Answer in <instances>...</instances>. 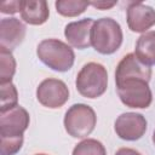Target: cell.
Segmentation results:
<instances>
[{
	"instance_id": "obj_8",
	"label": "cell",
	"mask_w": 155,
	"mask_h": 155,
	"mask_svg": "<svg viewBox=\"0 0 155 155\" xmlns=\"http://www.w3.org/2000/svg\"><path fill=\"white\" fill-rule=\"evenodd\" d=\"M29 122V113L21 105L0 113V137H22Z\"/></svg>"
},
{
	"instance_id": "obj_9",
	"label": "cell",
	"mask_w": 155,
	"mask_h": 155,
	"mask_svg": "<svg viewBox=\"0 0 155 155\" xmlns=\"http://www.w3.org/2000/svg\"><path fill=\"white\" fill-rule=\"evenodd\" d=\"M151 68L143 64L134 53H128L122 57V59L116 65L115 70V84H120L128 79H142L150 81L151 79Z\"/></svg>"
},
{
	"instance_id": "obj_23",
	"label": "cell",
	"mask_w": 155,
	"mask_h": 155,
	"mask_svg": "<svg viewBox=\"0 0 155 155\" xmlns=\"http://www.w3.org/2000/svg\"><path fill=\"white\" fill-rule=\"evenodd\" d=\"M153 143L155 145V130H154V133H153Z\"/></svg>"
},
{
	"instance_id": "obj_10",
	"label": "cell",
	"mask_w": 155,
	"mask_h": 155,
	"mask_svg": "<svg viewBox=\"0 0 155 155\" xmlns=\"http://www.w3.org/2000/svg\"><path fill=\"white\" fill-rule=\"evenodd\" d=\"M128 29L133 33H147L155 25V10L143 2H130L126 10Z\"/></svg>"
},
{
	"instance_id": "obj_22",
	"label": "cell",
	"mask_w": 155,
	"mask_h": 155,
	"mask_svg": "<svg viewBox=\"0 0 155 155\" xmlns=\"http://www.w3.org/2000/svg\"><path fill=\"white\" fill-rule=\"evenodd\" d=\"M115 155H142V154L132 148H120L115 153Z\"/></svg>"
},
{
	"instance_id": "obj_19",
	"label": "cell",
	"mask_w": 155,
	"mask_h": 155,
	"mask_svg": "<svg viewBox=\"0 0 155 155\" xmlns=\"http://www.w3.org/2000/svg\"><path fill=\"white\" fill-rule=\"evenodd\" d=\"M1 138V155H15L17 154L23 145V136L22 137H0Z\"/></svg>"
},
{
	"instance_id": "obj_2",
	"label": "cell",
	"mask_w": 155,
	"mask_h": 155,
	"mask_svg": "<svg viewBox=\"0 0 155 155\" xmlns=\"http://www.w3.org/2000/svg\"><path fill=\"white\" fill-rule=\"evenodd\" d=\"M124 40L121 25L110 17L94 21L91 30V46L101 54H113Z\"/></svg>"
},
{
	"instance_id": "obj_17",
	"label": "cell",
	"mask_w": 155,
	"mask_h": 155,
	"mask_svg": "<svg viewBox=\"0 0 155 155\" xmlns=\"http://www.w3.org/2000/svg\"><path fill=\"white\" fill-rule=\"evenodd\" d=\"M71 155H107V150L99 140L87 138L74 147Z\"/></svg>"
},
{
	"instance_id": "obj_14",
	"label": "cell",
	"mask_w": 155,
	"mask_h": 155,
	"mask_svg": "<svg viewBox=\"0 0 155 155\" xmlns=\"http://www.w3.org/2000/svg\"><path fill=\"white\" fill-rule=\"evenodd\" d=\"M134 54L145 65L155 64V30L147 31L138 38Z\"/></svg>"
},
{
	"instance_id": "obj_5",
	"label": "cell",
	"mask_w": 155,
	"mask_h": 155,
	"mask_svg": "<svg viewBox=\"0 0 155 155\" xmlns=\"http://www.w3.org/2000/svg\"><path fill=\"white\" fill-rule=\"evenodd\" d=\"M120 101L128 108L147 109L153 102V93L148 81L142 79H128L116 85Z\"/></svg>"
},
{
	"instance_id": "obj_20",
	"label": "cell",
	"mask_w": 155,
	"mask_h": 155,
	"mask_svg": "<svg viewBox=\"0 0 155 155\" xmlns=\"http://www.w3.org/2000/svg\"><path fill=\"white\" fill-rule=\"evenodd\" d=\"M22 0H15V1H2L0 4V12L6 15H13L16 12L21 11Z\"/></svg>"
},
{
	"instance_id": "obj_4",
	"label": "cell",
	"mask_w": 155,
	"mask_h": 155,
	"mask_svg": "<svg viewBox=\"0 0 155 155\" xmlns=\"http://www.w3.org/2000/svg\"><path fill=\"white\" fill-rule=\"evenodd\" d=\"M97 124L94 110L84 103L73 104L64 115L63 125L69 136L73 138H85L90 136Z\"/></svg>"
},
{
	"instance_id": "obj_11",
	"label": "cell",
	"mask_w": 155,
	"mask_h": 155,
	"mask_svg": "<svg viewBox=\"0 0 155 155\" xmlns=\"http://www.w3.org/2000/svg\"><path fill=\"white\" fill-rule=\"evenodd\" d=\"M94 21L92 18H82L70 22L64 28V36L71 47L85 50L91 46V30Z\"/></svg>"
},
{
	"instance_id": "obj_24",
	"label": "cell",
	"mask_w": 155,
	"mask_h": 155,
	"mask_svg": "<svg viewBox=\"0 0 155 155\" xmlns=\"http://www.w3.org/2000/svg\"><path fill=\"white\" fill-rule=\"evenodd\" d=\"M35 155H47V154H44V153H40V154H35Z\"/></svg>"
},
{
	"instance_id": "obj_3",
	"label": "cell",
	"mask_w": 155,
	"mask_h": 155,
	"mask_svg": "<svg viewBox=\"0 0 155 155\" xmlns=\"http://www.w3.org/2000/svg\"><path fill=\"white\" fill-rule=\"evenodd\" d=\"M75 86L78 92L90 99L104 94L108 87V73L104 65L97 62L86 63L76 75Z\"/></svg>"
},
{
	"instance_id": "obj_7",
	"label": "cell",
	"mask_w": 155,
	"mask_h": 155,
	"mask_svg": "<svg viewBox=\"0 0 155 155\" xmlns=\"http://www.w3.org/2000/svg\"><path fill=\"white\" fill-rule=\"evenodd\" d=\"M148 127L147 119L139 113H124L119 115L114 122L116 136L124 140L134 142L140 139Z\"/></svg>"
},
{
	"instance_id": "obj_13",
	"label": "cell",
	"mask_w": 155,
	"mask_h": 155,
	"mask_svg": "<svg viewBox=\"0 0 155 155\" xmlns=\"http://www.w3.org/2000/svg\"><path fill=\"white\" fill-rule=\"evenodd\" d=\"M21 18L30 25H41L50 17L48 5L45 0H22Z\"/></svg>"
},
{
	"instance_id": "obj_6",
	"label": "cell",
	"mask_w": 155,
	"mask_h": 155,
	"mask_svg": "<svg viewBox=\"0 0 155 155\" xmlns=\"http://www.w3.org/2000/svg\"><path fill=\"white\" fill-rule=\"evenodd\" d=\"M38 102L48 109H58L69 99V88L64 81L48 78L42 80L36 88Z\"/></svg>"
},
{
	"instance_id": "obj_12",
	"label": "cell",
	"mask_w": 155,
	"mask_h": 155,
	"mask_svg": "<svg viewBox=\"0 0 155 155\" xmlns=\"http://www.w3.org/2000/svg\"><path fill=\"white\" fill-rule=\"evenodd\" d=\"M27 28L16 17H7L0 21V47L10 51L19 46L25 38Z\"/></svg>"
},
{
	"instance_id": "obj_1",
	"label": "cell",
	"mask_w": 155,
	"mask_h": 155,
	"mask_svg": "<svg viewBox=\"0 0 155 155\" xmlns=\"http://www.w3.org/2000/svg\"><path fill=\"white\" fill-rule=\"evenodd\" d=\"M38 58L50 69L59 73L68 71L75 62V53L70 45L58 39H45L36 47Z\"/></svg>"
},
{
	"instance_id": "obj_16",
	"label": "cell",
	"mask_w": 155,
	"mask_h": 155,
	"mask_svg": "<svg viewBox=\"0 0 155 155\" xmlns=\"http://www.w3.org/2000/svg\"><path fill=\"white\" fill-rule=\"evenodd\" d=\"M56 11L63 17H76L84 13L90 6L88 1L82 0H58L54 2Z\"/></svg>"
},
{
	"instance_id": "obj_21",
	"label": "cell",
	"mask_w": 155,
	"mask_h": 155,
	"mask_svg": "<svg viewBox=\"0 0 155 155\" xmlns=\"http://www.w3.org/2000/svg\"><path fill=\"white\" fill-rule=\"evenodd\" d=\"M91 6L98 8V10H108L116 5V1H92L90 2Z\"/></svg>"
},
{
	"instance_id": "obj_18",
	"label": "cell",
	"mask_w": 155,
	"mask_h": 155,
	"mask_svg": "<svg viewBox=\"0 0 155 155\" xmlns=\"http://www.w3.org/2000/svg\"><path fill=\"white\" fill-rule=\"evenodd\" d=\"M0 91H1L0 113H5L18 105V92L12 82L0 84Z\"/></svg>"
},
{
	"instance_id": "obj_15",
	"label": "cell",
	"mask_w": 155,
	"mask_h": 155,
	"mask_svg": "<svg viewBox=\"0 0 155 155\" xmlns=\"http://www.w3.org/2000/svg\"><path fill=\"white\" fill-rule=\"evenodd\" d=\"M17 68L16 59L12 51L0 47V84L12 82Z\"/></svg>"
}]
</instances>
